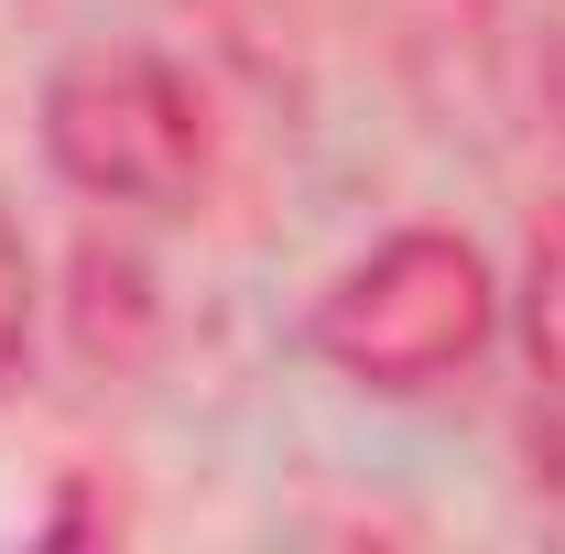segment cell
Here are the masks:
<instances>
[{
    "label": "cell",
    "mask_w": 565,
    "mask_h": 554,
    "mask_svg": "<svg viewBox=\"0 0 565 554\" xmlns=\"http://www.w3.org/2000/svg\"><path fill=\"white\" fill-rule=\"evenodd\" d=\"M522 348L565 392V207L533 217V251H522Z\"/></svg>",
    "instance_id": "cell-3"
},
{
    "label": "cell",
    "mask_w": 565,
    "mask_h": 554,
    "mask_svg": "<svg viewBox=\"0 0 565 554\" xmlns=\"http://www.w3.org/2000/svg\"><path fill=\"white\" fill-rule=\"evenodd\" d=\"M544 76H555V109H565V33H555V55H544Z\"/></svg>",
    "instance_id": "cell-5"
},
{
    "label": "cell",
    "mask_w": 565,
    "mask_h": 554,
    "mask_svg": "<svg viewBox=\"0 0 565 554\" xmlns=\"http://www.w3.org/2000/svg\"><path fill=\"white\" fill-rule=\"evenodd\" d=\"M22 348H33V251H22V228L0 217V392L22 381Z\"/></svg>",
    "instance_id": "cell-4"
},
{
    "label": "cell",
    "mask_w": 565,
    "mask_h": 554,
    "mask_svg": "<svg viewBox=\"0 0 565 554\" xmlns=\"http://www.w3.org/2000/svg\"><path fill=\"white\" fill-rule=\"evenodd\" d=\"M490 327H500L490 262L457 228H392L370 262H349L327 283L316 359L359 392H435L490 348Z\"/></svg>",
    "instance_id": "cell-1"
},
{
    "label": "cell",
    "mask_w": 565,
    "mask_h": 554,
    "mask_svg": "<svg viewBox=\"0 0 565 554\" xmlns=\"http://www.w3.org/2000/svg\"><path fill=\"white\" fill-rule=\"evenodd\" d=\"M44 152L76 196L109 207H185L207 174V109L196 87L163 66L152 44H76L66 66L44 76Z\"/></svg>",
    "instance_id": "cell-2"
}]
</instances>
